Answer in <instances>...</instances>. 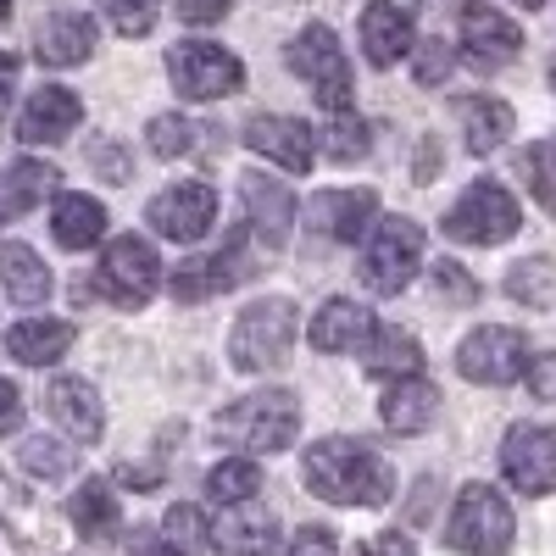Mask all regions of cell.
<instances>
[{"label":"cell","mask_w":556,"mask_h":556,"mask_svg":"<svg viewBox=\"0 0 556 556\" xmlns=\"http://www.w3.org/2000/svg\"><path fill=\"white\" fill-rule=\"evenodd\" d=\"M301 479L317 501H329V506H384L395 495L390 462L367 440H345V434H329V440L306 445Z\"/></svg>","instance_id":"obj_1"},{"label":"cell","mask_w":556,"mask_h":556,"mask_svg":"<svg viewBox=\"0 0 556 556\" xmlns=\"http://www.w3.org/2000/svg\"><path fill=\"white\" fill-rule=\"evenodd\" d=\"M295 334H301L295 301H285V295L251 301V306L235 317V334H228V362H235L240 374H267V367H285L290 351H295Z\"/></svg>","instance_id":"obj_2"},{"label":"cell","mask_w":556,"mask_h":556,"mask_svg":"<svg viewBox=\"0 0 556 556\" xmlns=\"http://www.w3.org/2000/svg\"><path fill=\"white\" fill-rule=\"evenodd\" d=\"M217 434L235 440L251 456H278L301 434V401L290 390H256V395L235 401L228 412H217Z\"/></svg>","instance_id":"obj_3"},{"label":"cell","mask_w":556,"mask_h":556,"mask_svg":"<svg viewBox=\"0 0 556 556\" xmlns=\"http://www.w3.org/2000/svg\"><path fill=\"white\" fill-rule=\"evenodd\" d=\"M290 73L301 84H312V96L323 112H351L356 106V84H351V62H345V45L334 39L329 23H312L290 39Z\"/></svg>","instance_id":"obj_4"},{"label":"cell","mask_w":556,"mask_h":556,"mask_svg":"<svg viewBox=\"0 0 556 556\" xmlns=\"http://www.w3.org/2000/svg\"><path fill=\"white\" fill-rule=\"evenodd\" d=\"M417 267H424V228L412 217H379L367 228V251H362V285L374 295H401Z\"/></svg>","instance_id":"obj_5"},{"label":"cell","mask_w":556,"mask_h":556,"mask_svg":"<svg viewBox=\"0 0 556 556\" xmlns=\"http://www.w3.org/2000/svg\"><path fill=\"white\" fill-rule=\"evenodd\" d=\"M513 534H518V523H513V506L501 501V490L462 484L451 523H445V540L462 556H501V551H513Z\"/></svg>","instance_id":"obj_6"},{"label":"cell","mask_w":556,"mask_h":556,"mask_svg":"<svg viewBox=\"0 0 556 556\" xmlns=\"http://www.w3.org/2000/svg\"><path fill=\"white\" fill-rule=\"evenodd\" d=\"M167 78L184 101H223L245 89V67L235 51H223L212 39H184L167 51Z\"/></svg>","instance_id":"obj_7"},{"label":"cell","mask_w":556,"mask_h":556,"mask_svg":"<svg viewBox=\"0 0 556 556\" xmlns=\"http://www.w3.org/2000/svg\"><path fill=\"white\" fill-rule=\"evenodd\" d=\"M162 285V256L151 240L139 235H117L96 267V295H106L112 306H146Z\"/></svg>","instance_id":"obj_8"},{"label":"cell","mask_w":556,"mask_h":556,"mask_svg":"<svg viewBox=\"0 0 556 556\" xmlns=\"http://www.w3.org/2000/svg\"><path fill=\"white\" fill-rule=\"evenodd\" d=\"M523 228V217H518V201L501 190V184H473L468 195H462L451 212H445V235L456 240V245H506Z\"/></svg>","instance_id":"obj_9"},{"label":"cell","mask_w":556,"mask_h":556,"mask_svg":"<svg viewBox=\"0 0 556 556\" xmlns=\"http://www.w3.org/2000/svg\"><path fill=\"white\" fill-rule=\"evenodd\" d=\"M529 367V340L518 329H501V323H484L468 340L456 345V374L468 384H513Z\"/></svg>","instance_id":"obj_10"},{"label":"cell","mask_w":556,"mask_h":556,"mask_svg":"<svg viewBox=\"0 0 556 556\" xmlns=\"http://www.w3.org/2000/svg\"><path fill=\"white\" fill-rule=\"evenodd\" d=\"M501 473L513 479L523 495H551L556 490V429L551 424H518V429H506Z\"/></svg>","instance_id":"obj_11"},{"label":"cell","mask_w":556,"mask_h":556,"mask_svg":"<svg viewBox=\"0 0 556 556\" xmlns=\"http://www.w3.org/2000/svg\"><path fill=\"white\" fill-rule=\"evenodd\" d=\"M146 223L156 228L162 240H178V245H195L206 228L217 223V190L212 184H173V190H162L151 206H146Z\"/></svg>","instance_id":"obj_12"},{"label":"cell","mask_w":556,"mask_h":556,"mask_svg":"<svg viewBox=\"0 0 556 556\" xmlns=\"http://www.w3.org/2000/svg\"><path fill=\"white\" fill-rule=\"evenodd\" d=\"M245 146H251L256 156L278 162L285 173H312V162H317V134H312V123L278 117V112H262V117L245 123Z\"/></svg>","instance_id":"obj_13"},{"label":"cell","mask_w":556,"mask_h":556,"mask_svg":"<svg viewBox=\"0 0 556 556\" xmlns=\"http://www.w3.org/2000/svg\"><path fill=\"white\" fill-rule=\"evenodd\" d=\"M374 217H379V195L374 190H323L306 206L312 235L334 240V245H356L367 228H374Z\"/></svg>","instance_id":"obj_14"},{"label":"cell","mask_w":556,"mask_h":556,"mask_svg":"<svg viewBox=\"0 0 556 556\" xmlns=\"http://www.w3.org/2000/svg\"><path fill=\"white\" fill-rule=\"evenodd\" d=\"M240 201H245V217L256 228V240L267 251H278L295 228V195L285 190V178H267V173H245L240 178Z\"/></svg>","instance_id":"obj_15"},{"label":"cell","mask_w":556,"mask_h":556,"mask_svg":"<svg viewBox=\"0 0 556 556\" xmlns=\"http://www.w3.org/2000/svg\"><path fill=\"white\" fill-rule=\"evenodd\" d=\"M78 117H84V101L73 96V89L45 84V89H34V101L17 117V139L23 146H62V139L78 128Z\"/></svg>","instance_id":"obj_16"},{"label":"cell","mask_w":556,"mask_h":556,"mask_svg":"<svg viewBox=\"0 0 556 556\" xmlns=\"http://www.w3.org/2000/svg\"><path fill=\"white\" fill-rule=\"evenodd\" d=\"M240 278H245V262H240V240H235V245L217 251V256L178 262L173 278H167V290H173V301L195 306V301H212V295H223V290H235Z\"/></svg>","instance_id":"obj_17"},{"label":"cell","mask_w":556,"mask_h":556,"mask_svg":"<svg viewBox=\"0 0 556 556\" xmlns=\"http://www.w3.org/2000/svg\"><path fill=\"white\" fill-rule=\"evenodd\" d=\"M462 45H468L473 67H501L523 51V28L513 17H501L495 7H468L462 12Z\"/></svg>","instance_id":"obj_18"},{"label":"cell","mask_w":556,"mask_h":556,"mask_svg":"<svg viewBox=\"0 0 556 556\" xmlns=\"http://www.w3.org/2000/svg\"><path fill=\"white\" fill-rule=\"evenodd\" d=\"M217 545H223V556H278V518L256 495L235 501V506H223Z\"/></svg>","instance_id":"obj_19"},{"label":"cell","mask_w":556,"mask_h":556,"mask_svg":"<svg viewBox=\"0 0 556 556\" xmlns=\"http://www.w3.org/2000/svg\"><path fill=\"white\" fill-rule=\"evenodd\" d=\"M45 406H51V417L67 429V440L78 445H96L101 429H106V412H101V395L89 379H56L51 390H45Z\"/></svg>","instance_id":"obj_20"},{"label":"cell","mask_w":556,"mask_h":556,"mask_svg":"<svg viewBox=\"0 0 556 556\" xmlns=\"http://www.w3.org/2000/svg\"><path fill=\"white\" fill-rule=\"evenodd\" d=\"M379 417H384L390 434H424V429H434V417H440V390L424 374L390 379V390L379 401Z\"/></svg>","instance_id":"obj_21"},{"label":"cell","mask_w":556,"mask_h":556,"mask_svg":"<svg viewBox=\"0 0 556 556\" xmlns=\"http://www.w3.org/2000/svg\"><path fill=\"white\" fill-rule=\"evenodd\" d=\"M89 51H96V17H84V12H56L34 34V56L45 67H78L89 62Z\"/></svg>","instance_id":"obj_22"},{"label":"cell","mask_w":556,"mask_h":556,"mask_svg":"<svg viewBox=\"0 0 556 556\" xmlns=\"http://www.w3.org/2000/svg\"><path fill=\"white\" fill-rule=\"evenodd\" d=\"M362 51L374 67H395L412 51V17L395 0H367L362 7Z\"/></svg>","instance_id":"obj_23"},{"label":"cell","mask_w":556,"mask_h":556,"mask_svg":"<svg viewBox=\"0 0 556 556\" xmlns=\"http://www.w3.org/2000/svg\"><path fill=\"white\" fill-rule=\"evenodd\" d=\"M374 329H379L374 312L356 306V301H345V295H334V301H323V312L312 317V345L329 351V356H340V351L367 345V334H374Z\"/></svg>","instance_id":"obj_24"},{"label":"cell","mask_w":556,"mask_h":556,"mask_svg":"<svg viewBox=\"0 0 556 556\" xmlns=\"http://www.w3.org/2000/svg\"><path fill=\"white\" fill-rule=\"evenodd\" d=\"M73 340H78V329H73V323H62V317H23L17 329H7V351H12L23 367H51V362H62V356L73 351Z\"/></svg>","instance_id":"obj_25"},{"label":"cell","mask_w":556,"mask_h":556,"mask_svg":"<svg viewBox=\"0 0 556 556\" xmlns=\"http://www.w3.org/2000/svg\"><path fill=\"white\" fill-rule=\"evenodd\" d=\"M456 117H462V134H468V151H473V156L501 151L506 134L518 128L513 106L495 101V96H462V101H456Z\"/></svg>","instance_id":"obj_26"},{"label":"cell","mask_w":556,"mask_h":556,"mask_svg":"<svg viewBox=\"0 0 556 556\" xmlns=\"http://www.w3.org/2000/svg\"><path fill=\"white\" fill-rule=\"evenodd\" d=\"M0 290H7L17 306H45L51 301V267H45L28 245L0 240Z\"/></svg>","instance_id":"obj_27"},{"label":"cell","mask_w":556,"mask_h":556,"mask_svg":"<svg viewBox=\"0 0 556 556\" xmlns=\"http://www.w3.org/2000/svg\"><path fill=\"white\" fill-rule=\"evenodd\" d=\"M56 167L51 162H12L7 173H0V223H12L23 212H34L45 195L56 190Z\"/></svg>","instance_id":"obj_28"},{"label":"cell","mask_w":556,"mask_h":556,"mask_svg":"<svg viewBox=\"0 0 556 556\" xmlns=\"http://www.w3.org/2000/svg\"><path fill=\"white\" fill-rule=\"evenodd\" d=\"M51 235H56V245H67V251H89V245L106 235V206L89 201V195H56Z\"/></svg>","instance_id":"obj_29"},{"label":"cell","mask_w":556,"mask_h":556,"mask_svg":"<svg viewBox=\"0 0 556 556\" xmlns=\"http://www.w3.org/2000/svg\"><path fill=\"white\" fill-rule=\"evenodd\" d=\"M367 374L374 379H412L424 374V345L406 329H374L367 334Z\"/></svg>","instance_id":"obj_30"},{"label":"cell","mask_w":556,"mask_h":556,"mask_svg":"<svg viewBox=\"0 0 556 556\" xmlns=\"http://www.w3.org/2000/svg\"><path fill=\"white\" fill-rule=\"evenodd\" d=\"M67 518H73V529H78V534H89V540L112 534V529H117V490H112L106 479H89L84 490H73Z\"/></svg>","instance_id":"obj_31"},{"label":"cell","mask_w":556,"mask_h":556,"mask_svg":"<svg viewBox=\"0 0 556 556\" xmlns=\"http://www.w3.org/2000/svg\"><path fill=\"white\" fill-rule=\"evenodd\" d=\"M506 295L518 306H534V312H551L556 306V262L551 256H523L506 267Z\"/></svg>","instance_id":"obj_32"},{"label":"cell","mask_w":556,"mask_h":556,"mask_svg":"<svg viewBox=\"0 0 556 556\" xmlns=\"http://www.w3.org/2000/svg\"><path fill=\"white\" fill-rule=\"evenodd\" d=\"M162 534H167V545L178 551V556H223V545H217V529L206 523V513L201 506H173V513L162 518Z\"/></svg>","instance_id":"obj_33"},{"label":"cell","mask_w":556,"mask_h":556,"mask_svg":"<svg viewBox=\"0 0 556 556\" xmlns=\"http://www.w3.org/2000/svg\"><path fill=\"white\" fill-rule=\"evenodd\" d=\"M256 490H262V468H256V462H245V456H228V462H217V468L206 473V495H212L217 506L251 501Z\"/></svg>","instance_id":"obj_34"},{"label":"cell","mask_w":556,"mask_h":556,"mask_svg":"<svg viewBox=\"0 0 556 556\" xmlns=\"http://www.w3.org/2000/svg\"><path fill=\"white\" fill-rule=\"evenodd\" d=\"M195 123L190 117H178V112H162V117H151V128H146V146H151V156H162V162H173V156H190L195 151Z\"/></svg>","instance_id":"obj_35"},{"label":"cell","mask_w":556,"mask_h":556,"mask_svg":"<svg viewBox=\"0 0 556 556\" xmlns=\"http://www.w3.org/2000/svg\"><path fill=\"white\" fill-rule=\"evenodd\" d=\"M17 456H23V468H28L34 479H67L73 462H78V451L62 445V440H51V434H34Z\"/></svg>","instance_id":"obj_36"},{"label":"cell","mask_w":556,"mask_h":556,"mask_svg":"<svg viewBox=\"0 0 556 556\" xmlns=\"http://www.w3.org/2000/svg\"><path fill=\"white\" fill-rule=\"evenodd\" d=\"M523 173H529V190H534V201H540V206L556 217V134L523 151Z\"/></svg>","instance_id":"obj_37"},{"label":"cell","mask_w":556,"mask_h":556,"mask_svg":"<svg viewBox=\"0 0 556 556\" xmlns=\"http://www.w3.org/2000/svg\"><path fill=\"white\" fill-rule=\"evenodd\" d=\"M101 12L117 34L139 39V34H151L156 28V12H162V0H101Z\"/></svg>","instance_id":"obj_38"},{"label":"cell","mask_w":556,"mask_h":556,"mask_svg":"<svg viewBox=\"0 0 556 556\" xmlns=\"http://www.w3.org/2000/svg\"><path fill=\"white\" fill-rule=\"evenodd\" d=\"M323 151H329L334 162H356V156H367V123L351 117V112H340V117L329 123V139H323Z\"/></svg>","instance_id":"obj_39"},{"label":"cell","mask_w":556,"mask_h":556,"mask_svg":"<svg viewBox=\"0 0 556 556\" xmlns=\"http://www.w3.org/2000/svg\"><path fill=\"white\" fill-rule=\"evenodd\" d=\"M429 273H434V295L445 306H473L479 301V285H473V273L462 267V262H434Z\"/></svg>","instance_id":"obj_40"},{"label":"cell","mask_w":556,"mask_h":556,"mask_svg":"<svg viewBox=\"0 0 556 556\" xmlns=\"http://www.w3.org/2000/svg\"><path fill=\"white\" fill-rule=\"evenodd\" d=\"M412 51H417V84H440L456 62L445 39H424V45H412Z\"/></svg>","instance_id":"obj_41"},{"label":"cell","mask_w":556,"mask_h":556,"mask_svg":"<svg viewBox=\"0 0 556 556\" xmlns=\"http://www.w3.org/2000/svg\"><path fill=\"white\" fill-rule=\"evenodd\" d=\"M523 379H529L534 401H556V356H551V351L529 356V367H523Z\"/></svg>","instance_id":"obj_42"},{"label":"cell","mask_w":556,"mask_h":556,"mask_svg":"<svg viewBox=\"0 0 556 556\" xmlns=\"http://www.w3.org/2000/svg\"><path fill=\"white\" fill-rule=\"evenodd\" d=\"M290 556H340V540H334V529H301L295 534V545H290Z\"/></svg>","instance_id":"obj_43"},{"label":"cell","mask_w":556,"mask_h":556,"mask_svg":"<svg viewBox=\"0 0 556 556\" xmlns=\"http://www.w3.org/2000/svg\"><path fill=\"white\" fill-rule=\"evenodd\" d=\"M356 556H417V545H412V534H401V529H390V534H374Z\"/></svg>","instance_id":"obj_44"},{"label":"cell","mask_w":556,"mask_h":556,"mask_svg":"<svg viewBox=\"0 0 556 556\" xmlns=\"http://www.w3.org/2000/svg\"><path fill=\"white\" fill-rule=\"evenodd\" d=\"M235 0H178V17L184 23H223Z\"/></svg>","instance_id":"obj_45"},{"label":"cell","mask_w":556,"mask_h":556,"mask_svg":"<svg viewBox=\"0 0 556 556\" xmlns=\"http://www.w3.org/2000/svg\"><path fill=\"white\" fill-rule=\"evenodd\" d=\"M89 162H101L112 184H128V162H123V151L112 146V139H101V146H89Z\"/></svg>","instance_id":"obj_46"},{"label":"cell","mask_w":556,"mask_h":556,"mask_svg":"<svg viewBox=\"0 0 556 556\" xmlns=\"http://www.w3.org/2000/svg\"><path fill=\"white\" fill-rule=\"evenodd\" d=\"M17 424H23V395L12 379H0V434H12Z\"/></svg>","instance_id":"obj_47"},{"label":"cell","mask_w":556,"mask_h":556,"mask_svg":"<svg viewBox=\"0 0 556 556\" xmlns=\"http://www.w3.org/2000/svg\"><path fill=\"white\" fill-rule=\"evenodd\" d=\"M134 556H178L162 529H134Z\"/></svg>","instance_id":"obj_48"},{"label":"cell","mask_w":556,"mask_h":556,"mask_svg":"<svg viewBox=\"0 0 556 556\" xmlns=\"http://www.w3.org/2000/svg\"><path fill=\"white\" fill-rule=\"evenodd\" d=\"M12 89H17V56L0 51V117H7V106H12Z\"/></svg>","instance_id":"obj_49"},{"label":"cell","mask_w":556,"mask_h":556,"mask_svg":"<svg viewBox=\"0 0 556 556\" xmlns=\"http://www.w3.org/2000/svg\"><path fill=\"white\" fill-rule=\"evenodd\" d=\"M12 17V0H0V23H7Z\"/></svg>","instance_id":"obj_50"},{"label":"cell","mask_w":556,"mask_h":556,"mask_svg":"<svg viewBox=\"0 0 556 556\" xmlns=\"http://www.w3.org/2000/svg\"><path fill=\"white\" fill-rule=\"evenodd\" d=\"M518 7H529V12H540V7H545V0H518Z\"/></svg>","instance_id":"obj_51"},{"label":"cell","mask_w":556,"mask_h":556,"mask_svg":"<svg viewBox=\"0 0 556 556\" xmlns=\"http://www.w3.org/2000/svg\"><path fill=\"white\" fill-rule=\"evenodd\" d=\"M551 78H556V73H551Z\"/></svg>","instance_id":"obj_52"}]
</instances>
